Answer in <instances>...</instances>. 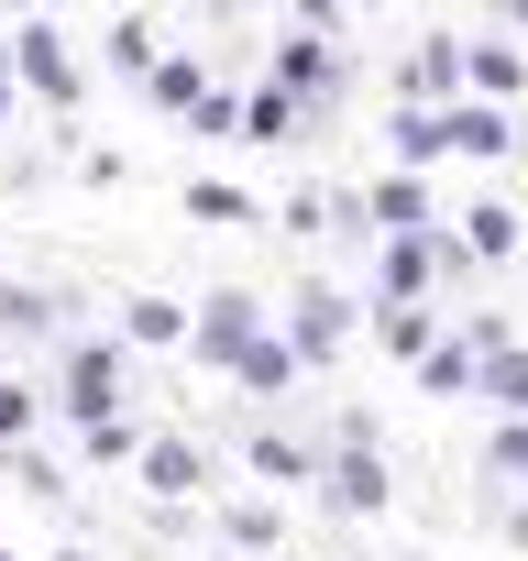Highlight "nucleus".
Wrapping results in <instances>:
<instances>
[{"mask_svg":"<svg viewBox=\"0 0 528 561\" xmlns=\"http://www.w3.org/2000/svg\"><path fill=\"white\" fill-rule=\"evenodd\" d=\"M154 484H198V451L187 440H154Z\"/></svg>","mask_w":528,"mask_h":561,"instance_id":"f257e3e1","label":"nucleus"},{"mask_svg":"<svg viewBox=\"0 0 528 561\" xmlns=\"http://www.w3.org/2000/svg\"><path fill=\"white\" fill-rule=\"evenodd\" d=\"M495 462H517V473H528V430H517V440H506V451H495Z\"/></svg>","mask_w":528,"mask_h":561,"instance_id":"20e7f679","label":"nucleus"},{"mask_svg":"<svg viewBox=\"0 0 528 561\" xmlns=\"http://www.w3.org/2000/svg\"><path fill=\"white\" fill-rule=\"evenodd\" d=\"M495 397H517V408H528V353H506V364H495Z\"/></svg>","mask_w":528,"mask_h":561,"instance_id":"7ed1b4c3","label":"nucleus"},{"mask_svg":"<svg viewBox=\"0 0 528 561\" xmlns=\"http://www.w3.org/2000/svg\"><path fill=\"white\" fill-rule=\"evenodd\" d=\"M331 495H342V506H375V495H386V473H375V462H342V484H331Z\"/></svg>","mask_w":528,"mask_h":561,"instance_id":"f03ea898","label":"nucleus"}]
</instances>
